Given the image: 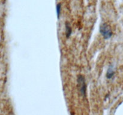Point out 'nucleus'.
Instances as JSON below:
<instances>
[{
    "label": "nucleus",
    "instance_id": "nucleus-5",
    "mask_svg": "<svg viewBox=\"0 0 123 115\" xmlns=\"http://www.w3.org/2000/svg\"><path fill=\"white\" fill-rule=\"evenodd\" d=\"M114 71H113L112 69H110V71H108V74H107V77H108V78H111L113 76V75H114Z\"/></svg>",
    "mask_w": 123,
    "mask_h": 115
},
{
    "label": "nucleus",
    "instance_id": "nucleus-3",
    "mask_svg": "<svg viewBox=\"0 0 123 115\" xmlns=\"http://www.w3.org/2000/svg\"><path fill=\"white\" fill-rule=\"evenodd\" d=\"M66 37H67V38H68V37L70 36L71 34H72V28H71L70 26V25L69 23H68V22L66 23Z\"/></svg>",
    "mask_w": 123,
    "mask_h": 115
},
{
    "label": "nucleus",
    "instance_id": "nucleus-4",
    "mask_svg": "<svg viewBox=\"0 0 123 115\" xmlns=\"http://www.w3.org/2000/svg\"><path fill=\"white\" fill-rule=\"evenodd\" d=\"M61 5L60 3H58L56 5V13H57V17L59 19L60 15V13H61Z\"/></svg>",
    "mask_w": 123,
    "mask_h": 115
},
{
    "label": "nucleus",
    "instance_id": "nucleus-2",
    "mask_svg": "<svg viewBox=\"0 0 123 115\" xmlns=\"http://www.w3.org/2000/svg\"><path fill=\"white\" fill-rule=\"evenodd\" d=\"M78 88H79V91H80L81 95L83 96H85L86 94V84H85V78L82 76V75H78Z\"/></svg>",
    "mask_w": 123,
    "mask_h": 115
},
{
    "label": "nucleus",
    "instance_id": "nucleus-1",
    "mask_svg": "<svg viewBox=\"0 0 123 115\" xmlns=\"http://www.w3.org/2000/svg\"><path fill=\"white\" fill-rule=\"evenodd\" d=\"M100 31L103 37L105 39H108L111 38L112 35V31L111 28L106 23L102 24L100 28Z\"/></svg>",
    "mask_w": 123,
    "mask_h": 115
}]
</instances>
